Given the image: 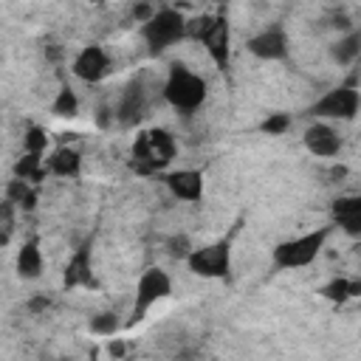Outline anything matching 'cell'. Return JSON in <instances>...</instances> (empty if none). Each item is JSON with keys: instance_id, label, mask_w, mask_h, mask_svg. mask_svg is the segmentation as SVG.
<instances>
[{"instance_id": "6da1fadb", "label": "cell", "mask_w": 361, "mask_h": 361, "mask_svg": "<svg viewBox=\"0 0 361 361\" xmlns=\"http://www.w3.org/2000/svg\"><path fill=\"white\" fill-rule=\"evenodd\" d=\"M175 155H178L175 138L166 130L152 127L135 135L133 152H130V169L141 178H152V175H161L175 161Z\"/></svg>"}, {"instance_id": "7a4b0ae2", "label": "cell", "mask_w": 361, "mask_h": 361, "mask_svg": "<svg viewBox=\"0 0 361 361\" xmlns=\"http://www.w3.org/2000/svg\"><path fill=\"white\" fill-rule=\"evenodd\" d=\"M186 39H197L212 62L220 71H228L231 62V28H228V17L226 14H197L192 20H186Z\"/></svg>"}, {"instance_id": "3957f363", "label": "cell", "mask_w": 361, "mask_h": 361, "mask_svg": "<svg viewBox=\"0 0 361 361\" xmlns=\"http://www.w3.org/2000/svg\"><path fill=\"white\" fill-rule=\"evenodd\" d=\"M206 79L200 73H195L192 68L172 62L164 79V99L169 107H175L178 113H195L203 102H206Z\"/></svg>"}, {"instance_id": "277c9868", "label": "cell", "mask_w": 361, "mask_h": 361, "mask_svg": "<svg viewBox=\"0 0 361 361\" xmlns=\"http://www.w3.org/2000/svg\"><path fill=\"white\" fill-rule=\"evenodd\" d=\"M141 37H144V42L149 45L152 54H161V51L178 45L180 39H186V17L172 6L155 8L141 23Z\"/></svg>"}, {"instance_id": "5b68a950", "label": "cell", "mask_w": 361, "mask_h": 361, "mask_svg": "<svg viewBox=\"0 0 361 361\" xmlns=\"http://www.w3.org/2000/svg\"><path fill=\"white\" fill-rule=\"evenodd\" d=\"M327 237H330V228L324 226V228H316V231H307L302 237H293V240L279 243L274 248V265L276 268H285V271L310 265L319 257V251L324 248Z\"/></svg>"}, {"instance_id": "8992f818", "label": "cell", "mask_w": 361, "mask_h": 361, "mask_svg": "<svg viewBox=\"0 0 361 361\" xmlns=\"http://www.w3.org/2000/svg\"><path fill=\"white\" fill-rule=\"evenodd\" d=\"M186 265L203 279H226L231 271V237H223L203 248H189Z\"/></svg>"}, {"instance_id": "52a82bcc", "label": "cell", "mask_w": 361, "mask_h": 361, "mask_svg": "<svg viewBox=\"0 0 361 361\" xmlns=\"http://www.w3.org/2000/svg\"><path fill=\"white\" fill-rule=\"evenodd\" d=\"M169 293H172V279H169V274L161 271L158 265L147 268V271L138 276V285H135V302H133V316H130L127 324H138V322L149 313V307H152L155 302L166 299Z\"/></svg>"}, {"instance_id": "ba28073f", "label": "cell", "mask_w": 361, "mask_h": 361, "mask_svg": "<svg viewBox=\"0 0 361 361\" xmlns=\"http://www.w3.org/2000/svg\"><path fill=\"white\" fill-rule=\"evenodd\" d=\"M358 104H361L358 90L353 85H341V87H333L324 96H319L307 107V116H313V118H341V121H350V118H355Z\"/></svg>"}, {"instance_id": "9c48e42d", "label": "cell", "mask_w": 361, "mask_h": 361, "mask_svg": "<svg viewBox=\"0 0 361 361\" xmlns=\"http://www.w3.org/2000/svg\"><path fill=\"white\" fill-rule=\"evenodd\" d=\"M71 71H73L76 79H82L87 85H96V82H102V79H107L113 73V59L99 42H90L73 56Z\"/></svg>"}, {"instance_id": "30bf717a", "label": "cell", "mask_w": 361, "mask_h": 361, "mask_svg": "<svg viewBox=\"0 0 361 361\" xmlns=\"http://www.w3.org/2000/svg\"><path fill=\"white\" fill-rule=\"evenodd\" d=\"M147 107H149V87H147L144 76H138L124 87L121 102L116 107V118H118V124L133 127L147 116Z\"/></svg>"}, {"instance_id": "8fae6325", "label": "cell", "mask_w": 361, "mask_h": 361, "mask_svg": "<svg viewBox=\"0 0 361 361\" xmlns=\"http://www.w3.org/2000/svg\"><path fill=\"white\" fill-rule=\"evenodd\" d=\"M245 48L257 56V59H265V62H279L288 56V34L282 25H265L262 31H257Z\"/></svg>"}, {"instance_id": "7c38bea8", "label": "cell", "mask_w": 361, "mask_h": 361, "mask_svg": "<svg viewBox=\"0 0 361 361\" xmlns=\"http://www.w3.org/2000/svg\"><path fill=\"white\" fill-rule=\"evenodd\" d=\"M302 141H305L307 152L316 155V158H336V155L341 152V135H338V130H336L333 124H327V121H313V124H307Z\"/></svg>"}, {"instance_id": "4fadbf2b", "label": "cell", "mask_w": 361, "mask_h": 361, "mask_svg": "<svg viewBox=\"0 0 361 361\" xmlns=\"http://www.w3.org/2000/svg\"><path fill=\"white\" fill-rule=\"evenodd\" d=\"M166 189L172 192V197L183 200V203H200L203 200V172L200 169H175L164 175Z\"/></svg>"}, {"instance_id": "5bb4252c", "label": "cell", "mask_w": 361, "mask_h": 361, "mask_svg": "<svg viewBox=\"0 0 361 361\" xmlns=\"http://www.w3.org/2000/svg\"><path fill=\"white\" fill-rule=\"evenodd\" d=\"M65 288H96V276H93V265H90V245H79L68 265H65V276H62Z\"/></svg>"}, {"instance_id": "9a60e30c", "label": "cell", "mask_w": 361, "mask_h": 361, "mask_svg": "<svg viewBox=\"0 0 361 361\" xmlns=\"http://www.w3.org/2000/svg\"><path fill=\"white\" fill-rule=\"evenodd\" d=\"M45 169H48V175H56V178H79L82 155L73 147H56L51 152V158L45 161Z\"/></svg>"}, {"instance_id": "2e32d148", "label": "cell", "mask_w": 361, "mask_h": 361, "mask_svg": "<svg viewBox=\"0 0 361 361\" xmlns=\"http://www.w3.org/2000/svg\"><path fill=\"white\" fill-rule=\"evenodd\" d=\"M333 220L338 223V228H344L347 234H361V197L350 195V197H338L333 203Z\"/></svg>"}, {"instance_id": "e0dca14e", "label": "cell", "mask_w": 361, "mask_h": 361, "mask_svg": "<svg viewBox=\"0 0 361 361\" xmlns=\"http://www.w3.org/2000/svg\"><path fill=\"white\" fill-rule=\"evenodd\" d=\"M14 268H17V276L20 279H37L42 274V251H39V243L37 237L25 240L17 251V259H14Z\"/></svg>"}, {"instance_id": "ac0fdd59", "label": "cell", "mask_w": 361, "mask_h": 361, "mask_svg": "<svg viewBox=\"0 0 361 361\" xmlns=\"http://www.w3.org/2000/svg\"><path fill=\"white\" fill-rule=\"evenodd\" d=\"M45 175H48V169H45V161H42V152H23L17 158V164H14V178H23V180H28L34 186Z\"/></svg>"}, {"instance_id": "d6986e66", "label": "cell", "mask_w": 361, "mask_h": 361, "mask_svg": "<svg viewBox=\"0 0 361 361\" xmlns=\"http://www.w3.org/2000/svg\"><path fill=\"white\" fill-rule=\"evenodd\" d=\"M6 197H8L17 209L31 212V209L37 206V186L28 183V180H23V178H14V180L6 186Z\"/></svg>"}, {"instance_id": "ffe728a7", "label": "cell", "mask_w": 361, "mask_h": 361, "mask_svg": "<svg viewBox=\"0 0 361 361\" xmlns=\"http://www.w3.org/2000/svg\"><path fill=\"white\" fill-rule=\"evenodd\" d=\"M361 293V282H355V279H347V276H336V279H330L324 288H322V296L324 299H330V302H347V299H353V296H358Z\"/></svg>"}, {"instance_id": "44dd1931", "label": "cell", "mask_w": 361, "mask_h": 361, "mask_svg": "<svg viewBox=\"0 0 361 361\" xmlns=\"http://www.w3.org/2000/svg\"><path fill=\"white\" fill-rule=\"evenodd\" d=\"M358 51H361V34L355 28H350L336 45H333V59L338 65H353L358 59Z\"/></svg>"}, {"instance_id": "7402d4cb", "label": "cell", "mask_w": 361, "mask_h": 361, "mask_svg": "<svg viewBox=\"0 0 361 361\" xmlns=\"http://www.w3.org/2000/svg\"><path fill=\"white\" fill-rule=\"evenodd\" d=\"M51 110L59 118H76L79 116V96H76V90L71 85H62L56 99H54V104H51Z\"/></svg>"}, {"instance_id": "603a6c76", "label": "cell", "mask_w": 361, "mask_h": 361, "mask_svg": "<svg viewBox=\"0 0 361 361\" xmlns=\"http://www.w3.org/2000/svg\"><path fill=\"white\" fill-rule=\"evenodd\" d=\"M118 330H121V319L116 310H104L90 319V333H96V336H113Z\"/></svg>"}, {"instance_id": "cb8c5ba5", "label": "cell", "mask_w": 361, "mask_h": 361, "mask_svg": "<svg viewBox=\"0 0 361 361\" xmlns=\"http://www.w3.org/2000/svg\"><path fill=\"white\" fill-rule=\"evenodd\" d=\"M45 147H48V133L45 127L39 124H31L23 135V152H42L45 155Z\"/></svg>"}, {"instance_id": "d4e9b609", "label": "cell", "mask_w": 361, "mask_h": 361, "mask_svg": "<svg viewBox=\"0 0 361 361\" xmlns=\"http://www.w3.org/2000/svg\"><path fill=\"white\" fill-rule=\"evenodd\" d=\"M14 212H17V206L6 197L3 203H0V248L11 240V234H14Z\"/></svg>"}, {"instance_id": "484cf974", "label": "cell", "mask_w": 361, "mask_h": 361, "mask_svg": "<svg viewBox=\"0 0 361 361\" xmlns=\"http://www.w3.org/2000/svg\"><path fill=\"white\" fill-rule=\"evenodd\" d=\"M288 127H290V116H288V113H271V116L259 124V130L268 133V135H282Z\"/></svg>"}, {"instance_id": "4316f807", "label": "cell", "mask_w": 361, "mask_h": 361, "mask_svg": "<svg viewBox=\"0 0 361 361\" xmlns=\"http://www.w3.org/2000/svg\"><path fill=\"white\" fill-rule=\"evenodd\" d=\"M169 245H172V248H169V254H172V257H186V254H189V248H192L186 237H175Z\"/></svg>"}, {"instance_id": "83f0119b", "label": "cell", "mask_w": 361, "mask_h": 361, "mask_svg": "<svg viewBox=\"0 0 361 361\" xmlns=\"http://www.w3.org/2000/svg\"><path fill=\"white\" fill-rule=\"evenodd\" d=\"M51 307V299L45 296V293H37L34 299H28V310L31 313H42V310H48Z\"/></svg>"}, {"instance_id": "f1b7e54d", "label": "cell", "mask_w": 361, "mask_h": 361, "mask_svg": "<svg viewBox=\"0 0 361 361\" xmlns=\"http://www.w3.org/2000/svg\"><path fill=\"white\" fill-rule=\"evenodd\" d=\"M110 355H124V344L113 341V344H110Z\"/></svg>"}, {"instance_id": "f546056e", "label": "cell", "mask_w": 361, "mask_h": 361, "mask_svg": "<svg viewBox=\"0 0 361 361\" xmlns=\"http://www.w3.org/2000/svg\"><path fill=\"white\" fill-rule=\"evenodd\" d=\"M90 3H104V0H90Z\"/></svg>"}]
</instances>
